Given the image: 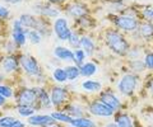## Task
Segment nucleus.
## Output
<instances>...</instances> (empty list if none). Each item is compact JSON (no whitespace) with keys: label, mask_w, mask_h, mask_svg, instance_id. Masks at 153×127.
<instances>
[{"label":"nucleus","mask_w":153,"mask_h":127,"mask_svg":"<svg viewBox=\"0 0 153 127\" xmlns=\"http://www.w3.org/2000/svg\"><path fill=\"white\" fill-rule=\"evenodd\" d=\"M140 85V75L126 71L116 83V90L124 97H131Z\"/></svg>","instance_id":"nucleus-3"},{"label":"nucleus","mask_w":153,"mask_h":127,"mask_svg":"<svg viewBox=\"0 0 153 127\" xmlns=\"http://www.w3.org/2000/svg\"><path fill=\"white\" fill-rule=\"evenodd\" d=\"M138 32H139L142 42L144 45H152L153 43V23L152 22L140 21Z\"/></svg>","instance_id":"nucleus-20"},{"label":"nucleus","mask_w":153,"mask_h":127,"mask_svg":"<svg viewBox=\"0 0 153 127\" xmlns=\"http://www.w3.org/2000/svg\"><path fill=\"white\" fill-rule=\"evenodd\" d=\"M73 32V26L70 24L69 18L61 15L52 21V33L61 42H66Z\"/></svg>","instance_id":"nucleus-9"},{"label":"nucleus","mask_w":153,"mask_h":127,"mask_svg":"<svg viewBox=\"0 0 153 127\" xmlns=\"http://www.w3.org/2000/svg\"><path fill=\"white\" fill-rule=\"evenodd\" d=\"M12 19V12L8 5L0 3V22H8Z\"/></svg>","instance_id":"nucleus-43"},{"label":"nucleus","mask_w":153,"mask_h":127,"mask_svg":"<svg viewBox=\"0 0 153 127\" xmlns=\"http://www.w3.org/2000/svg\"><path fill=\"white\" fill-rule=\"evenodd\" d=\"M79 71H80V76L85 78V79H91L94 76L98 71V66L94 61H85L84 64H82L79 66Z\"/></svg>","instance_id":"nucleus-25"},{"label":"nucleus","mask_w":153,"mask_h":127,"mask_svg":"<svg viewBox=\"0 0 153 127\" xmlns=\"http://www.w3.org/2000/svg\"><path fill=\"white\" fill-rule=\"evenodd\" d=\"M49 93H50L52 107L57 108V111H61L65 107V104H68L71 101V95L68 87L52 84V85L49 87Z\"/></svg>","instance_id":"nucleus-5"},{"label":"nucleus","mask_w":153,"mask_h":127,"mask_svg":"<svg viewBox=\"0 0 153 127\" xmlns=\"http://www.w3.org/2000/svg\"><path fill=\"white\" fill-rule=\"evenodd\" d=\"M37 19L38 17L33 13H22L18 17V21L21 22V24L26 28V29H36L37 26Z\"/></svg>","instance_id":"nucleus-26"},{"label":"nucleus","mask_w":153,"mask_h":127,"mask_svg":"<svg viewBox=\"0 0 153 127\" xmlns=\"http://www.w3.org/2000/svg\"><path fill=\"white\" fill-rule=\"evenodd\" d=\"M147 45L144 43H133L129 48L128 54L125 56V60H139L143 59V55H144V50H146Z\"/></svg>","instance_id":"nucleus-24"},{"label":"nucleus","mask_w":153,"mask_h":127,"mask_svg":"<svg viewBox=\"0 0 153 127\" xmlns=\"http://www.w3.org/2000/svg\"><path fill=\"white\" fill-rule=\"evenodd\" d=\"M107 19L111 23L112 27H115L117 31H120L124 35H130L133 32L138 31L140 24V19L125 17L123 14H108Z\"/></svg>","instance_id":"nucleus-2"},{"label":"nucleus","mask_w":153,"mask_h":127,"mask_svg":"<svg viewBox=\"0 0 153 127\" xmlns=\"http://www.w3.org/2000/svg\"><path fill=\"white\" fill-rule=\"evenodd\" d=\"M27 33H28V29H26V28L21 24V22L18 21V18L12 21V27H10L9 37L12 38V41L16 43V46L19 50H22L27 43Z\"/></svg>","instance_id":"nucleus-12"},{"label":"nucleus","mask_w":153,"mask_h":127,"mask_svg":"<svg viewBox=\"0 0 153 127\" xmlns=\"http://www.w3.org/2000/svg\"><path fill=\"white\" fill-rule=\"evenodd\" d=\"M14 93H16V89L13 88L12 84L7 81L0 84V95H3L7 99H12V98H14Z\"/></svg>","instance_id":"nucleus-36"},{"label":"nucleus","mask_w":153,"mask_h":127,"mask_svg":"<svg viewBox=\"0 0 153 127\" xmlns=\"http://www.w3.org/2000/svg\"><path fill=\"white\" fill-rule=\"evenodd\" d=\"M36 88V93H37V106L35 109H50L52 107L51 103V98H50V93L49 89H46V87H41V85H35Z\"/></svg>","instance_id":"nucleus-16"},{"label":"nucleus","mask_w":153,"mask_h":127,"mask_svg":"<svg viewBox=\"0 0 153 127\" xmlns=\"http://www.w3.org/2000/svg\"><path fill=\"white\" fill-rule=\"evenodd\" d=\"M139 19L144 22H152L153 23V7L146 5L140 8V14H139Z\"/></svg>","instance_id":"nucleus-38"},{"label":"nucleus","mask_w":153,"mask_h":127,"mask_svg":"<svg viewBox=\"0 0 153 127\" xmlns=\"http://www.w3.org/2000/svg\"><path fill=\"white\" fill-rule=\"evenodd\" d=\"M17 113L21 117H25V118H28L36 113V109L31 106H17Z\"/></svg>","instance_id":"nucleus-39"},{"label":"nucleus","mask_w":153,"mask_h":127,"mask_svg":"<svg viewBox=\"0 0 153 127\" xmlns=\"http://www.w3.org/2000/svg\"><path fill=\"white\" fill-rule=\"evenodd\" d=\"M54 123H56V122L50 115L35 113L33 116L27 118V125L31 127H47V126H51Z\"/></svg>","instance_id":"nucleus-19"},{"label":"nucleus","mask_w":153,"mask_h":127,"mask_svg":"<svg viewBox=\"0 0 153 127\" xmlns=\"http://www.w3.org/2000/svg\"><path fill=\"white\" fill-rule=\"evenodd\" d=\"M36 31L42 37H50L52 35V22H50V19H46L44 17H38Z\"/></svg>","instance_id":"nucleus-23"},{"label":"nucleus","mask_w":153,"mask_h":127,"mask_svg":"<svg viewBox=\"0 0 153 127\" xmlns=\"http://www.w3.org/2000/svg\"><path fill=\"white\" fill-rule=\"evenodd\" d=\"M0 51H1L3 55H16L21 52V50L16 46V43L12 41L10 37L5 38V41H3L0 43Z\"/></svg>","instance_id":"nucleus-29"},{"label":"nucleus","mask_w":153,"mask_h":127,"mask_svg":"<svg viewBox=\"0 0 153 127\" xmlns=\"http://www.w3.org/2000/svg\"><path fill=\"white\" fill-rule=\"evenodd\" d=\"M103 7L108 14H121L128 4L124 0H103Z\"/></svg>","instance_id":"nucleus-22"},{"label":"nucleus","mask_w":153,"mask_h":127,"mask_svg":"<svg viewBox=\"0 0 153 127\" xmlns=\"http://www.w3.org/2000/svg\"><path fill=\"white\" fill-rule=\"evenodd\" d=\"M126 71H130L133 74H137V75H142L147 73V69H146V65L143 62V60H129L126 61Z\"/></svg>","instance_id":"nucleus-27"},{"label":"nucleus","mask_w":153,"mask_h":127,"mask_svg":"<svg viewBox=\"0 0 153 127\" xmlns=\"http://www.w3.org/2000/svg\"><path fill=\"white\" fill-rule=\"evenodd\" d=\"M51 78H52V80H54L55 83H57V84H64V83L68 81L64 68H60V66H57V68H55L54 70H52Z\"/></svg>","instance_id":"nucleus-34"},{"label":"nucleus","mask_w":153,"mask_h":127,"mask_svg":"<svg viewBox=\"0 0 153 127\" xmlns=\"http://www.w3.org/2000/svg\"><path fill=\"white\" fill-rule=\"evenodd\" d=\"M80 37H82V35L79 33L76 29H73V32H71V35L70 37L68 38V46L70 47L71 50H76V48H79V43H80Z\"/></svg>","instance_id":"nucleus-37"},{"label":"nucleus","mask_w":153,"mask_h":127,"mask_svg":"<svg viewBox=\"0 0 153 127\" xmlns=\"http://www.w3.org/2000/svg\"><path fill=\"white\" fill-rule=\"evenodd\" d=\"M14 102L17 106H31L36 108L37 106V93L35 87L21 85L16 89L14 93Z\"/></svg>","instance_id":"nucleus-6"},{"label":"nucleus","mask_w":153,"mask_h":127,"mask_svg":"<svg viewBox=\"0 0 153 127\" xmlns=\"http://www.w3.org/2000/svg\"><path fill=\"white\" fill-rule=\"evenodd\" d=\"M68 1L69 0H46V3H49L51 5L57 7V8H63Z\"/></svg>","instance_id":"nucleus-45"},{"label":"nucleus","mask_w":153,"mask_h":127,"mask_svg":"<svg viewBox=\"0 0 153 127\" xmlns=\"http://www.w3.org/2000/svg\"><path fill=\"white\" fill-rule=\"evenodd\" d=\"M61 111H64L71 118H79V117L87 116V107H84L82 103L75 102V101H70L68 104H65V107Z\"/></svg>","instance_id":"nucleus-18"},{"label":"nucleus","mask_w":153,"mask_h":127,"mask_svg":"<svg viewBox=\"0 0 153 127\" xmlns=\"http://www.w3.org/2000/svg\"><path fill=\"white\" fill-rule=\"evenodd\" d=\"M80 88L84 92H89V93H100L102 90V84L98 80H93V79H85L80 84Z\"/></svg>","instance_id":"nucleus-28"},{"label":"nucleus","mask_w":153,"mask_h":127,"mask_svg":"<svg viewBox=\"0 0 153 127\" xmlns=\"http://www.w3.org/2000/svg\"><path fill=\"white\" fill-rule=\"evenodd\" d=\"M101 37H102V42L105 47L114 56L120 59H125L128 51L131 46V42L129 41L126 35L121 33L115 27L108 26L102 31Z\"/></svg>","instance_id":"nucleus-1"},{"label":"nucleus","mask_w":153,"mask_h":127,"mask_svg":"<svg viewBox=\"0 0 153 127\" xmlns=\"http://www.w3.org/2000/svg\"><path fill=\"white\" fill-rule=\"evenodd\" d=\"M0 127H26V123L13 116H1Z\"/></svg>","instance_id":"nucleus-30"},{"label":"nucleus","mask_w":153,"mask_h":127,"mask_svg":"<svg viewBox=\"0 0 153 127\" xmlns=\"http://www.w3.org/2000/svg\"><path fill=\"white\" fill-rule=\"evenodd\" d=\"M19 64H21L22 73L30 79H35L44 70L35 56L28 54H23V52L19 54Z\"/></svg>","instance_id":"nucleus-7"},{"label":"nucleus","mask_w":153,"mask_h":127,"mask_svg":"<svg viewBox=\"0 0 153 127\" xmlns=\"http://www.w3.org/2000/svg\"><path fill=\"white\" fill-rule=\"evenodd\" d=\"M97 98L103 103V104H106L107 107L112 108L115 112L123 109L121 98L119 97L117 94L112 90V89H102V90L100 92Z\"/></svg>","instance_id":"nucleus-13"},{"label":"nucleus","mask_w":153,"mask_h":127,"mask_svg":"<svg viewBox=\"0 0 153 127\" xmlns=\"http://www.w3.org/2000/svg\"><path fill=\"white\" fill-rule=\"evenodd\" d=\"M0 43H1V41H0Z\"/></svg>","instance_id":"nucleus-52"},{"label":"nucleus","mask_w":153,"mask_h":127,"mask_svg":"<svg viewBox=\"0 0 153 127\" xmlns=\"http://www.w3.org/2000/svg\"><path fill=\"white\" fill-rule=\"evenodd\" d=\"M19 54H16V55L0 54V70L7 75V78L16 76V75L22 73L21 64H19Z\"/></svg>","instance_id":"nucleus-8"},{"label":"nucleus","mask_w":153,"mask_h":127,"mask_svg":"<svg viewBox=\"0 0 153 127\" xmlns=\"http://www.w3.org/2000/svg\"><path fill=\"white\" fill-rule=\"evenodd\" d=\"M103 127H119V126L115 123V122H108V123H105Z\"/></svg>","instance_id":"nucleus-49"},{"label":"nucleus","mask_w":153,"mask_h":127,"mask_svg":"<svg viewBox=\"0 0 153 127\" xmlns=\"http://www.w3.org/2000/svg\"><path fill=\"white\" fill-rule=\"evenodd\" d=\"M32 10L35 12L36 15L38 17H44L46 19H56L63 15V10L61 8H57V7H54L51 5L49 3H35V5L32 7Z\"/></svg>","instance_id":"nucleus-11"},{"label":"nucleus","mask_w":153,"mask_h":127,"mask_svg":"<svg viewBox=\"0 0 153 127\" xmlns=\"http://www.w3.org/2000/svg\"><path fill=\"white\" fill-rule=\"evenodd\" d=\"M3 4H12V5H16V4H21L25 0H0Z\"/></svg>","instance_id":"nucleus-46"},{"label":"nucleus","mask_w":153,"mask_h":127,"mask_svg":"<svg viewBox=\"0 0 153 127\" xmlns=\"http://www.w3.org/2000/svg\"><path fill=\"white\" fill-rule=\"evenodd\" d=\"M87 112L93 116V117H98V118H112L114 115H115V111L112 108L107 107L106 104L96 98V99H92L87 103Z\"/></svg>","instance_id":"nucleus-10"},{"label":"nucleus","mask_w":153,"mask_h":127,"mask_svg":"<svg viewBox=\"0 0 153 127\" xmlns=\"http://www.w3.org/2000/svg\"><path fill=\"white\" fill-rule=\"evenodd\" d=\"M144 89L151 94V97L153 98V74L151 75H148V78H146V80H144Z\"/></svg>","instance_id":"nucleus-44"},{"label":"nucleus","mask_w":153,"mask_h":127,"mask_svg":"<svg viewBox=\"0 0 153 127\" xmlns=\"http://www.w3.org/2000/svg\"><path fill=\"white\" fill-rule=\"evenodd\" d=\"M114 122L116 123L119 127H135V123H134L133 117L125 111H117L115 112L114 115Z\"/></svg>","instance_id":"nucleus-21"},{"label":"nucleus","mask_w":153,"mask_h":127,"mask_svg":"<svg viewBox=\"0 0 153 127\" xmlns=\"http://www.w3.org/2000/svg\"><path fill=\"white\" fill-rule=\"evenodd\" d=\"M7 102H8L7 98H4L3 95H0V107H4L7 104Z\"/></svg>","instance_id":"nucleus-48"},{"label":"nucleus","mask_w":153,"mask_h":127,"mask_svg":"<svg viewBox=\"0 0 153 127\" xmlns=\"http://www.w3.org/2000/svg\"><path fill=\"white\" fill-rule=\"evenodd\" d=\"M52 56H54V59L59 60L60 62H65V64L74 62V51L69 46H64V45L55 46L54 50H52Z\"/></svg>","instance_id":"nucleus-15"},{"label":"nucleus","mask_w":153,"mask_h":127,"mask_svg":"<svg viewBox=\"0 0 153 127\" xmlns=\"http://www.w3.org/2000/svg\"><path fill=\"white\" fill-rule=\"evenodd\" d=\"M64 70L66 73V79L68 81H75L80 78V71H79V66H76L74 64H68L64 66Z\"/></svg>","instance_id":"nucleus-31"},{"label":"nucleus","mask_w":153,"mask_h":127,"mask_svg":"<svg viewBox=\"0 0 153 127\" xmlns=\"http://www.w3.org/2000/svg\"><path fill=\"white\" fill-rule=\"evenodd\" d=\"M143 62L146 65V69L147 71L149 73H153V50L151 47H146L144 50V55H143Z\"/></svg>","instance_id":"nucleus-35"},{"label":"nucleus","mask_w":153,"mask_h":127,"mask_svg":"<svg viewBox=\"0 0 153 127\" xmlns=\"http://www.w3.org/2000/svg\"><path fill=\"white\" fill-rule=\"evenodd\" d=\"M96 28H97V21L92 14H87L73 21V29H76L80 35L92 33Z\"/></svg>","instance_id":"nucleus-14"},{"label":"nucleus","mask_w":153,"mask_h":127,"mask_svg":"<svg viewBox=\"0 0 153 127\" xmlns=\"http://www.w3.org/2000/svg\"><path fill=\"white\" fill-rule=\"evenodd\" d=\"M85 61H87V55H85V52L82 50V48H76L74 50V65H76V66H80L82 64H84Z\"/></svg>","instance_id":"nucleus-42"},{"label":"nucleus","mask_w":153,"mask_h":127,"mask_svg":"<svg viewBox=\"0 0 153 127\" xmlns=\"http://www.w3.org/2000/svg\"><path fill=\"white\" fill-rule=\"evenodd\" d=\"M42 37L36 29H28V33H27V41L32 45H40L42 42Z\"/></svg>","instance_id":"nucleus-40"},{"label":"nucleus","mask_w":153,"mask_h":127,"mask_svg":"<svg viewBox=\"0 0 153 127\" xmlns=\"http://www.w3.org/2000/svg\"><path fill=\"white\" fill-rule=\"evenodd\" d=\"M47 127H64V126H61L60 123H54V125H51V126H47Z\"/></svg>","instance_id":"nucleus-50"},{"label":"nucleus","mask_w":153,"mask_h":127,"mask_svg":"<svg viewBox=\"0 0 153 127\" xmlns=\"http://www.w3.org/2000/svg\"><path fill=\"white\" fill-rule=\"evenodd\" d=\"M63 10V14L69 18V19H78V18L87 15V14H92V9H91V5L84 1V0H69L65 5L61 8Z\"/></svg>","instance_id":"nucleus-4"},{"label":"nucleus","mask_w":153,"mask_h":127,"mask_svg":"<svg viewBox=\"0 0 153 127\" xmlns=\"http://www.w3.org/2000/svg\"><path fill=\"white\" fill-rule=\"evenodd\" d=\"M64 127H73V126H71V125H65Z\"/></svg>","instance_id":"nucleus-51"},{"label":"nucleus","mask_w":153,"mask_h":127,"mask_svg":"<svg viewBox=\"0 0 153 127\" xmlns=\"http://www.w3.org/2000/svg\"><path fill=\"white\" fill-rule=\"evenodd\" d=\"M7 80H8L7 75H5V74H4V73L1 71V70H0V84H1V83H5Z\"/></svg>","instance_id":"nucleus-47"},{"label":"nucleus","mask_w":153,"mask_h":127,"mask_svg":"<svg viewBox=\"0 0 153 127\" xmlns=\"http://www.w3.org/2000/svg\"><path fill=\"white\" fill-rule=\"evenodd\" d=\"M50 116L55 120L56 123H64V125H70L71 123V117L69 115H66L64 111H54L51 112Z\"/></svg>","instance_id":"nucleus-33"},{"label":"nucleus","mask_w":153,"mask_h":127,"mask_svg":"<svg viewBox=\"0 0 153 127\" xmlns=\"http://www.w3.org/2000/svg\"><path fill=\"white\" fill-rule=\"evenodd\" d=\"M73 127H98L97 123L91 118V117H79V118H73L71 123Z\"/></svg>","instance_id":"nucleus-32"},{"label":"nucleus","mask_w":153,"mask_h":127,"mask_svg":"<svg viewBox=\"0 0 153 127\" xmlns=\"http://www.w3.org/2000/svg\"><path fill=\"white\" fill-rule=\"evenodd\" d=\"M125 17H130V18H138L139 19V14H140V8L137 5H128L124 12L121 13Z\"/></svg>","instance_id":"nucleus-41"},{"label":"nucleus","mask_w":153,"mask_h":127,"mask_svg":"<svg viewBox=\"0 0 153 127\" xmlns=\"http://www.w3.org/2000/svg\"><path fill=\"white\" fill-rule=\"evenodd\" d=\"M79 48H82L87 57H91L93 56L96 52H97V42H96V38L93 37L92 33H84L80 37V43H79Z\"/></svg>","instance_id":"nucleus-17"}]
</instances>
